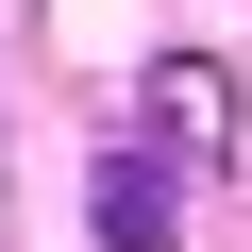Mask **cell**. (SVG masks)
Instances as JSON below:
<instances>
[{
  "instance_id": "7a4b0ae2",
  "label": "cell",
  "mask_w": 252,
  "mask_h": 252,
  "mask_svg": "<svg viewBox=\"0 0 252 252\" xmlns=\"http://www.w3.org/2000/svg\"><path fill=\"white\" fill-rule=\"evenodd\" d=\"M168 235H185V168L118 135V152L84 168V252H168Z\"/></svg>"
},
{
  "instance_id": "6da1fadb",
  "label": "cell",
  "mask_w": 252,
  "mask_h": 252,
  "mask_svg": "<svg viewBox=\"0 0 252 252\" xmlns=\"http://www.w3.org/2000/svg\"><path fill=\"white\" fill-rule=\"evenodd\" d=\"M135 152H168L185 185L235 152V67H219V51H152V84H135Z\"/></svg>"
}]
</instances>
